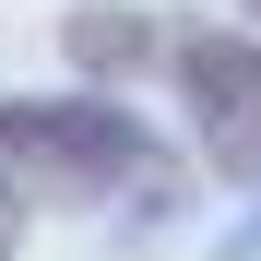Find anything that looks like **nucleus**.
<instances>
[{"instance_id": "nucleus-2", "label": "nucleus", "mask_w": 261, "mask_h": 261, "mask_svg": "<svg viewBox=\"0 0 261 261\" xmlns=\"http://www.w3.org/2000/svg\"><path fill=\"white\" fill-rule=\"evenodd\" d=\"M166 71H178V107L202 130V166L261 190V36L249 24H190L166 48Z\"/></svg>"}, {"instance_id": "nucleus-5", "label": "nucleus", "mask_w": 261, "mask_h": 261, "mask_svg": "<svg viewBox=\"0 0 261 261\" xmlns=\"http://www.w3.org/2000/svg\"><path fill=\"white\" fill-rule=\"evenodd\" d=\"M12 249H24V202L0 190V261H12Z\"/></svg>"}, {"instance_id": "nucleus-3", "label": "nucleus", "mask_w": 261, "mask_h": 261, "mask_svg": "<svg viewBox=\"0 0 261 261\" xmlns=\"http://www.w3.org/2000/svg\"><path fill=\"white\" fill-rule=\"evenodd\" d=\"M60 36H71V60H83V71H154L166 48H178V36H166V24H143L130 0H83Z\"/></svg>"}, {"instance_id": "nucleus-1", "label": "nucleus", "mask_w": 261, "mask_h": 261, "mask_svg": "<svg viewBox=\"0 0 261 261\" xmlns=\"http://www.w3.org/2000/svg\"><path fill=\"white\" fill-rule=\"evenodd\" d=\"M0 190L12 202H107V190H178L154 130L107 95H0Z\"/></svg>"}, {"instance_id": "nucleus-6", "label": "nucleus", "mask_w": 261, "mask_h": 261, "mask_svg": "<svg viewBox=\"0 0 261 261\" xmlns=\"http://www.w3.org/2000/svg\"><path fill=\"white\" fill-rule=\"evenodd\" d=\"M238 12H249V24H261V0H238Z\"/></svg>"}, {"instance_id": "nucleus-4", "label": "nucleus", "mask_w": 261, "mask_h": 261, "mask_svg": "<svg viewBox=\"0 0 261 261\" xmlns=\"http://www.w3.org/2000/svg\"><path fill=\"white\" fill-rule=\"evenodd\" d=\"M214 261H261V214H238V226L214 238Z\"/></svg>"}]
</instances>
